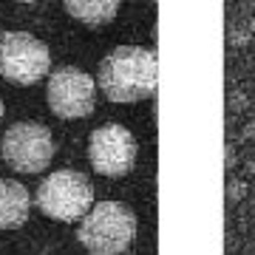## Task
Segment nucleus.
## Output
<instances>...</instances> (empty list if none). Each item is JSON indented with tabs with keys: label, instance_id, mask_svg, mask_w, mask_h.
I'll return each instance as SVG.
<instances>
[{
	"label": "nucleus",
	"instance_id": "obj_10",
	"mask_svg": "<svg viewBox=\"0 0 255 255\" xmlns=\"http://www.w3.org/2000/svg\"><path fill=\"white\" fill-rule=\"evenodd\" d=\"M247 196V184L238 182V179H233V182H227V199L230 201H241Z\"/></svg>",
	"mask_w": 255,
	"mask_h": 255
},
{
	"label": "nucleus",
	"instance_id": "obj_8",
	"mask_svg": "<svg viewBox=\"0 0 255 255\" xmlns=\"http://www.w3.org/2000/svg\"><path fill=\"white\" fill-rule=\"evenodd\" d=\"M28 190L17 182L0 179V230H17L28 219Z\"/></svg>",
	"mask_w": 255,
	"mask_h": 255
},
{
	"label": "nucleus",
	"instance_id": "obj_4",
	"mask_svg": "<svg viewBox=\"0 0 255 255\" xmlns=\"http://www.w3.org/2000/svg\"><path fill=\"white\" fill-rule=\"evenodd\" d=\"M48 65L51 54L37 37L26 31H9L0 37V77L17 85H31L46 77Z\"/></svg>",
	"mask_w": 255,
	"mask_h": 255
},
{
	"label": "nucleus",
	"instance_id": "obj_14",
	"mask_svg": "<svg viewBox=\"0 0 255 255\" xmlns=\"http://www.w3.org/2000/svg\"><path fill=\"white\" fill-rule=\"evenodd\" d=\"M247 170H250V173H255V159H253L250 164H247Z\"/></svg>",
	"mask_w": 255,
	"mask_h": 255
},
{
	"label": "nucleus",
	"instance_id": "obj_15",
	"mask_svg": "<svg viewBox=\"0 0 255 255\" xmlns=\"http://www.w3.org/2000/svg\"><path fill=\"white\" fill-rule=\"evenodd\" d=\"M0 119H3V102H0Z\"/></svg>",
	"mask_w": 255,
	"mask_h": 255
},
{
	"label": "nucleus",
	"instance_id": "obj_7",
	"mask_svg": "<svg viewBox=\"0 0 255 255\" xmlns=\"http://www.w3.org/2000/svg\"><path fill=\"white\" fill-rule=\"evenodd\" d=\"M88 153L100 176H125L136 162V139L122 125H102L91 133Z\"/></svg>",
	"mask_w": 255,
	"mask_h": 255
},
{
	"label": "nucleus",
	"instance_id": "obj_16",
	"mask_svg": "<svg viewBox=\"0 0 255 255\" xmlns=\"http://www.w3.org/2000/svg\"><path fill=\"white\" fill-rule=\"evenodd\" d=\"M26 3H31V0H26Z\"/></svg>",
	"mask_w": 255,
	"mask_h": 255
},
{
	"label": "nucleus",
	"instance_id": "obj_9",
	"mask_svg": "<svg viewBox=\"0 0 255 255\" xmlns=\"http://www.w3.org/2000/svg\"><path fill=\"white\" fill-rule=\"evenodd\" d=\"M65 9L71 17L88 26H102L111 23L119 11V0H65Z\"/></svg>",
	"mask_w": 255,
	"mask_h": 255
},
{
	"label": "nucleus",
	"instance_id": "obj_2",
	"mask_svg": "<svg viewBox=\"0 0 255 255\" xmlns=\"http://www.w3.org/2000/svg\"><path fill=\"white\" fill-rule=\"evenodd\" d=\"M136 236L133 213L119 201H100L94 210L82 216L80 244L97 255H119L128 253Z\"/></svg>",
	"mask_w": 255,
	"mask_h": 255
},
{
	"label": "nucleus",
	"instance_id": "obj_3",
	"mask_svg": "<svg viewBox=\"0 0 255 255\" xmlns=\"http://www.w3.org/2000/svg\"><path fill=\"white\" fill-rule=\"evenodd\" d=\"M37 207L57 221L82 219L94 204V187L77 170H57L37 187Z\"/></svg>",
	"mask_w": 255,
	"mask_h": 255
},
{
	"label": "nucleus",
	"instance_id": "obj_12",
	"mask_svg": "<svg viewBox=\"0 0 255 255\" xmlns=\"http://www.w3.org/2000/svg\"><path fill=\"white\" fill-rule=\"evenodd\" d=\"M236 162H238V156H236V147H233V145H227V147H224V167L230 170V167H233Z\"/></svg>",
	"mask_w": 255,
	"mask_h": 255
},
{
	"label": "nucleus",
	"instance_id": "obj_13",
	"mask_svg": "<svg viewBox=\"0 0 255 255\" xmlns=\"http://www.w3.org/2000/svg\"><path fill=\"white\" fill-rule=\"evenodd\" d=\"M244 139H255V119L244 125Z\"/></svg>",
	"mask_w": 255,
	"mask_h": 255
},
{
	"label": "nucleus",
	"instance_id": "obj_11",
	"mask_svg": "<svg viewBox=\"0 0 255 255\" xmlns=\"http://www.w3.org/2000/svg\"><path fill=\"white\" fill-rule=\"evenodd\" d=\"M247 105H250V100H247V94L236 91L233 97H230V108H233V111H244Z\"/></svg>",
	"mask_w": 255,
	"mask_h": 255
},
{
	"label": "nucleus",
	"instance_id": "obj_1",
	"mask_svg": "<svg viewBox=\"0 0 255 255\" xmlns=\"http://www.w3.org/2000/svg\"><path fill=\"white\" fill-rule=\"evenodd\" d=\"M156 54L139 46L114 48L100 65V88L111 102H139L156 94Z\"/></svg>",
	"mask_w": 255,
	"mask_h": 255
},
{
	"label": "nucleus",
	"instance_id": "obj_5",
	"mask_svg": "<svg viewBox=\"0 0 255 255\" xmlns=\"http://www.w3.org/2000/svg\"><path fill=\"white\" fill-rule=\"evenodd\" d=\"M3 159L17 173H43L54 159V139L37 122H17L3 136Z\"/></svg>",
	"mask_w": 255,
	"mask_h": 255
},
{
	"label": "nucleus",
	"instance_id": "obj_6",
	"mask_svg": "<svg viewBox=\"0 0 255 255\" xmlns=\"http://www.w3.org/2000/svg\"><path fill=\"white\" fill-rule=\"evenodd\" d=\"M94 91L97 85L80 68H57L48 82V105L60 119H80L94 111Z\"/></svg>",
	"mask_w": 255,
	"mask_h": 255
}]
</instances>
